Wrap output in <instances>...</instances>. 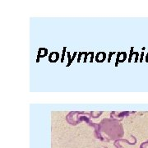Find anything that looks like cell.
<instances>
[{
	"mask_svg": "<svg viewBox=\"0 0 148 148\" xmlns=\"http://www.w3.org/2000/svg\"><path fill=\"white\" fill-rule=\"evenodd\" d=\"M100 128L111 140H117L123 136V126L115 119H104L100 124Z\"/></svg>",
	"mask_w": 148,
	"mask_h": 148,
	"instance_id": "cell-1",
	"label": "cell"
}]
</instances>
